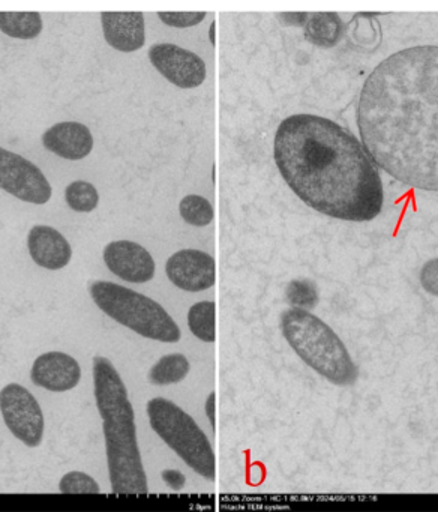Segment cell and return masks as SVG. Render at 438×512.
<instances>
[{
    "instance_id": "6da1fadb",
    "label": "cell",
    "mask_w": 438,
    "mask_h": 512,
    "mask_svg": "<svg viewBox=\"0 0 438 512\" xmlns=\"http://www.w3.org/2000/svg\"><path fill=\"white\" fill-rule=\"evenodd\" d=\"M357 127L372 163L407 187L438 193V46L380 62L360 91Z\"/></svg>"
},
{
    "instance_id": "7a4b0ae2",
    "label": "cell",
    "mask_w": 438,
    "mask_h": 512,
    "mask_svg": "<svg viewBox=\"0 0 438 512\" xmlns=\"http://www.w3.org/2000/svg\"><path fill=\"white\" fill-rule=\"evenodd\" d=\"M273 157L291 191L314 211L354 223L380 215L384 194L378 170L362 143L336 122L315 115L284 119Z\"/></svg>"
},
{
    "instance_id": "3957f363",
    "label": "cell",
    "mask_w": 438,
    "mask_h": 512,
    "mask_svg": "<svg viewBox=\"0 0 438 512\" xmlns=\"http://www.w3.org/2000/svg\"><path fill=\"white\" fill-rule=\"evenodd\" d=\"M95 400L104 428L108 475L116 494H146V472L138 449L134 409L125 383L104 356L93 358Z\"/></svg>"
},
{
    "instance_id": "277c9868",
    "label": "cell",
    "mask_w": 438,
    "mask_h": 512,
    "mask_svg": "<svg viewBox=\"0 0 438 512\" xmlns=\"http://www.w3.org/2000/svg\"><path fill=\"white\" fill-rule=\"evenodd\" d=\"M287 343L309 368L336 386L353 385L359 376L356 364L341 338L309 311L288 308L281 316Z\"/></svg>"
},
{
    "instance_id": "5b68a950",
    "label": "cell",
    "mask_w": 438,
    "mask_h": 512,
    "mask_svg": "<svg viewBox=\"0 0 438 512\" xmlns=\"http://www.w3.org/2000/svg\"><path fill=\"white\" fill-rule=\"evenodd\" d=\"M89 292L99 310L141 337L161 343H177L182 337L170 314L141 293L110 281H95Z\"/></svg>"
},
{
    "instance_id": "8992f818",
    "label": "cell",
    "mask_w": 438,
    "mask_h": 512,
    "mask_svg": "<svg viewBox=\"0 0 438 512\" xmlns=\"http://www.w3.org/2000/svg\"><path fill=\"white\" fill-rule=\"evenodd\" d=\"M150 427L204 479H215V454L206 434L177 404L165 398L147 403Z\"/></svg>"
},
{
    "instance_id": "52a82bcc",
    "label": "cell",
    "mask_w": 438,
    "mask_h": 512,
    "mask_svg": "<svg viewBox=\"0 0 438 512\" xmlns=\"http://www.w3.org/2000/svg\"><path fill=\"white\" fill-rule=\"evenodd\" d=\"M0 412L11 433L24 445L35 448L44 436V415L36 398L18 383L0 391Z\"/></svg>"
},
{
    "instance_id": "ba28073f",
    "label": "cell",
    "mask_w": 438,
    "mask_h": 512,
    "mask_svg": "<svg viewBox=\"0 0 438 512\" xmlns=\"http://www.w3.org/2000/svg\"><path fill=\"white\" fill-rule=\"evenodd\" d=\"M0 190L32 205H45L53 194L50 182L38 166L3 148H0Z\"/></svg>"
},
{
    "instance_id": "9c48e42d",
    "label": "cell",
    "mask_w": 438,
    "mask_h": 512,
    "mask_svg": "<svg viewBox=\"0 0 438 512\" xmlns=\"http://www.w3.org/2000/svg\"><path fill=\"white\" fill-rule=\"evenodd\" d=\"M149 59L155 70L177 88H198L206 80L203 59L176 44H153Z\"/></svg>"
},
{
    "instance_id": "30bf717a",
    "label": "cell",
    "mask_w": 438,
    "mask_h": 512,
    "mask_svg": "<svg viewBox=\"0 0 438 512\" xmlns=\"http://www.w3.org/2000/svg\"><path fill=\"white\" fill-rule=\"evenodd\" d=\"M168 280L185 292H203L215 284V260L198 250L174 253L165 263Z\"/></svg>"
},
{
    "instance_id": "8fae6325",
    "label": "cell",
    "mask_w": 438,
    "mask_h": 512,
    "mask_svg": "<svg viewBox=\"0 0 438 512\" xmlns=\"http://www.w3.org/2000/svg\"><path fill=\"white\" fill-rule=\"evenodd\" d=\"M102 256L107 268L126 283H147L155 275L152 254L137 242H110L104 248Z\"/></svg>"
},
{
    "instance_id": "7c38bea8",
    "label": "cell",
    "mask_w": 438,
    "mask_h": 512,
    "mask_svg": "<svg viewBox=\"0 0 438 512\" xmlns=\"http://www.w3.org/2000/svg\"><path fill=\"white\" fill-rule=\"evenodd\" d=\"M30 379L36 386H41L48 391H69L80 382V364L66 353H44L33 362Z\"/></svg>"
},
{
    "instance_id": "4fadbf2b",
    "label": "cell",
    "mask_w": 438,
    "mask_h": 512,
    "mask_svg": "<svg viewBox=\"0 0 438 512\" xmlns=\"http://www.w3.org/2000/svg\"><path fill=\"white\" fill-rule=\"evenodd\" d=\"M42 145L63 160L80 161L93 149V136L80 122H59L42 134Z\"/></svg>"
},
{
    "instance_id": "5bb4252c",
    "label": "cell",
    "mask_w": 438,
    "mask_h": 512,
    "mask_svg": "<svg viewBox=\"0 0 438 512\" xmlns=\"http://www.w3.org/2000/svg\"><path fill=\"white\" fill-rule=\"evenodd\" d=\"M27 250L36 265L50 271H59L71 262V245L59 230L50 226H33L30 229Z\"/></svg>"
},
{
    "instance_id": "9a60e30c",
    "label": "cell",
    "mask_w": 438,
    "mask_h": 512,
    "mask_svg": "<svg viewBox=\"0 0 438 512\" xmlns=\"http://www.w3.org/2000/svg\"><path fill=\"white\" fill-rule=\"evenodd\" d=\"M101 25L105 41L117 52H137L146 43L143 13H102Z\"/></svg>"
},
{
    "instance_id": "2e32d148",
    "label": "cell",
    "mask_w": 438,
    "mask_h": 512,
    "mask_svg": "<svg viewBox=\"0 0 438 512\" xmlns=\"http://www.w3.org/2000/svg\"><path fill=\"white\" fill-rule=\"evenodd\" d=\"M303 26L306 40L323 49L335 47L344 34V23L336 13L308 14Z\"/></svg>"
},
{
    "instance_id": "e0dca14e",
    "label": "cell",
    "mask_w": 438,
    "mask_h": 512,
    "mask_svg": "<svg viewBox=\"0 0 438 512\" xmlns=\"http://www.w3.org/2000/svg\"><path fill=\"white\" fill-rule=\"evenodd\" d=\"M42 17L39 13H2L0 32L15 40H35L41 35Z\"/></svg>"
},
{
    "instance_id": "ac0fdd59",
    "label": "cell",
    "mask_w": 438,
    "mask_h": 512,
    "mask_svg": "<svg viewBox=\"0 0 438 512\" xmlns=\"http://www.w3.org/2000/svg\"><path fill=\"white\" fill-rule=\"evenodd\" d=\"M189 373V361L180 353L165 355L153 365L149 380L153 385L165 386L182 382Z\"/></svg>"
},
{
    "instance_id": "d6986e66",
    "label": "cell",
    "mask_w": 438,
    "mask_h": 512,
    "mask_svg": "<svg viewBox=\"0 0 438 512\" xmlns=\"http://www.w3.org/2000/svg\"><path fill=\"white\" fill-rule=\"evenodd\" d=\"M215 302L203 301L192 305L188 311V326L198 340L213 343L215 332Z\"/></svg>"
},
{
    "instance_id": "ffe728a7",
    "label": "cell",
    "mask_w": 438,
    "mask_h": 512,
    "mask_svg": "<svg viewBox=\"0 0 438 512\" xmlns=\"http://www.w3.org/2000/svg\"><path fill=\"white\" fill-rule=\"evenodd\" d=\"M65 202L72 211L89 214L98 206V190L90 182L74 181L66 187Z\"/></svg>"
},
{
    "instance_id": "44dd1931",
    "label": "cell",
    "mask_w": 438,
    "mask_h": 512,
    "mask_svg": "<svg viewBox=\"0 0 438 512\" xmlns=\"http://www.w3.org/2000/svg\"><path fill=\"white\" fill-rule=\"evenodd\" d=\"M179 212L183 221L194 227L209 226L213 220V208L209 200L197 196V194L183 197L180 200Z\"/></svg>"
},
{
    "instance_id": "7402d4cb",
    "label": "cell",
    "mask_w": 438,
    "mask_h": 512,
    "mask_svg": "<svg viewBox=\"0 0 438 512\" xmlns=\"http://www.w3.org/2000/svg\"><path fill=\"white\" fill-rule=\"evenodd\" d=\"M285 298L291 308L297 310L309 311L318 304L317 287L309 280H293L287 284L285 289Z\"/></svg>"
},
{
    "instance_id": "603a6c76",
    "label": "cell",
    "mask_w": 438,
    "mask_h": 512,
    "mask_svg": "<svg viewBox=\"0 0 438 512\" xmlns=\"http://www.w3.org/2000/svg\"><path fill=\"white\" fill-rule=\"evenodd\" d=\"M60 493L65 494H98L101 493L98 482L84 472H69L60 479Z\"/></svg>"
},
{
    "instance_id": "cb8c5ba5",
    "label": "cell",
    "mask_w": 438,
    "mask_h": 512,
    "mask_svg": "<svg viewBox=\"0 0 438 512\" xmlns=\"http://www.w3.org/2000/svg\"><path fill=\"white\" fill-rule=\"evenodd\" d=\"M159 20L171 28H192L206 19V13H158Z\"/></svg>"
},
{
    "instance_id": "d4e9b609",
    "label": "cell",
    "mask_w": 438,
    "mask_h": 512,
    "mask_svg": "<svg viewBox=\"0 0 438 512\" xmlns=\"http://www.w3.org/2000/svg\"><path fill=\"white\" fill-rule=\"evenodd\" d=\"M420 286L429 295L438 298V259H431L422 266L419 274Z\"/></svg>"
},
{
    "instance_id": "484cf974",
    "label": "cell",
    "mask_w": 438,
    "mask_h": 512,
    "mask_svg": "<svg viewBox=\"0 0 438 512\" xmlns=\"http://www.w3.org/2000/svg\"><path fill=\"white\" fill-rule=\"evenodd\" d=\"M162 479L168 487L174 488V490H180L185 485V476L179 472V470H164L162 472Z\"/></svg>"
},
{
    "instance_id": "4316f807",
    "label": "cell",
    "mask_w": 438,
    "mask_h": 512,
    "mask_svg": "<svg viewBox=\"0 0 438 512\" xmlns=\"http://www.w3.org/2000/svg\"><path fill=\"white\" fill-rule=\"evenodd\" d=\"M215 392H210L209 397L206 400V413L209 416L210 425L215 428Z\"/></svg>"
},
{
    "instance_id": "83f0119b",
    "label": "cell",
    "mask_w": 438,
    "mask_h": 512,
    "mask_svg": "<svg viewBox=\"0 0 438 512\" xmlns=\"http://www.w3.org/2000/svg\"><path fill=\"white\" fill-rule=\"evenodd\" d=\"M210 41H212L213 46H215V22L210 26Z\"/></svg>"
}]
</instances>
